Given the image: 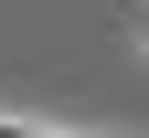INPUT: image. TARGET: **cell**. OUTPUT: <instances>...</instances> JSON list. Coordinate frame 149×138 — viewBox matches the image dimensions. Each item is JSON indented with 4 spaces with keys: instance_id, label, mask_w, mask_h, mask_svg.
<instances>
[{
    "instance_id": "1",
    "label": "cell",
    "mask_w": 149,
    "mask_h": 138,
    "mask_svg": "<svg viewBox=\"0 0 149 138\" xmlns=\"http://www.w3.org/2000/svg\"><path fill=\"white\" fill-rule=\"evenodd\" d=\"M0 138H53V128H0Z\"/></svg>"
},
{
    "instance_id": "2",
    "label": "cell",
    "mask_w": 149,
    "mask_h": 138,
    "mask_svg": "<svg viewBox=\"0 0 149 138\" xmlns=\"http://www.w3.org/2000/svg\"><path fill=\"white\" fill-rule=\"evenodd\" d=\"M139 53H149V32H139Z\"/></svg>"
}]
</instances>
